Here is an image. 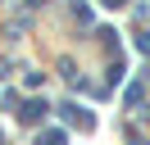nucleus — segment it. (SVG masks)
Segmentation results:
<instances>
[{"label":"nucleus","mask_w":150,"mask_h":145,"mask_svg":"<svg viewBox=\"0 0 150 145\" xmlns=\"http://www.w3.org/2000/svg\"><path fill=\"white\" fill-rule=\"evenodd\" d=\"M59 113H64V118H68L73 127H82V132H91V127H96V118L86 113L82 104H73V100H68V104H59Z\"/></svg>","instance_id":"f257e3e1"},{"label":"nucleus","mask_w":150,"mask_h":145,"mask_svg":"<svg viewBox=\"0 0 150 145\" xmlns=\"http://www.w3.org/2000/svg\"><path fill=\"white\" fill-rule=\"evenodd\" d=\"M46 113H50V104H46V100H28V104L18 109V118H23V122H41Z\"/></svg>","instance_id":"f03ea898"},{"label":"nucleus","mask_w":150,"mask_h":145,"mask_svg":"<svg viewBox=\"0 0 150 145\" xmlns=\"http://www.w3.org/2000/svg\"><path fill=\"white\" fill-rule=\"evenodd\" d=\"M37 145H64V132H41Z\"/></svg>","instance_id":"7ed1b4c3"},{"label":"nucleus","mask_w":150,"mask_h":145,"mask_svg":"<svg viewBox=\"0 0 150 145\" xmlns=\"http://www.w3.org/2000/svg\"><path fill=\"white\" fill-rule=\"evenodd\" d=\"M105 5H114V9H118V5H127V0H105Z\"/></svg>","instance_id":"20e7f679"},{"label":"nucleus","mask_w":150,"mask_h":145,"mask_svg":"<svg viewBox=\"0 0 150 145\" xmlns=\"http://www.w3.org/2000/svg\"><path fill=\"white\" fill-rule=\"evenodd\" d=\"M32 5H46V0H32Z\"/></svg>","instance_id":"39448f33"}]
</instances>
